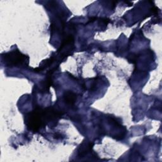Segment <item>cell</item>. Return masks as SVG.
<instances>
[{
	"mask_svg": "<svg viewBox=\"0 0 162 162\" xmlns=\"http://www.w3.org/2000/svg\"><path fill=\"white\" fill-rule=\"evenodd\" d=\"M65 100L68 103L73 104L75 100V94L72 92H68L65 94Z\"/></svg>",
	"mask_w": 162,
	"mask_h": 162,
	"instance_id": "cell-1",
	"label": "cell"
}]
</instances>
